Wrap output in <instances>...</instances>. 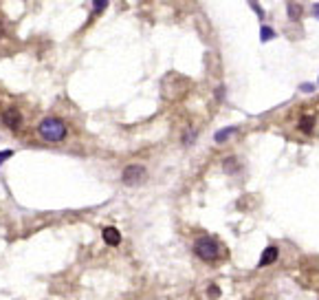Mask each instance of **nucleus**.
Masks as SVG:
<instances>
[{
    "label": "nucleus",
    "mask_w": 319,
    "mask_h": 300,
    "mask_svg": "<svg viewBox=\"0 0 319 300\" xmlns=\"http://www.w3.org/2000/svg\"><path fill=\"white\" fill-rule=\"evenodd\" d=\"M38 133L42 135V139H47L51 144H57L66 139L69 135V130H66V124L62 119H57V117H47L40 126H38Z\"/></svg>",
    "instance_id": "f257e3e1"
},
{
    "label": "nucleus",
    "mask_w": 319,
    "mask_h": 300,
    "mask_svg": "<svg viewBox=\"0 0 319 300\" xmlns=\"http://www.w3.org/2000/svg\"><path fill=\"white\" fill-rule=\"evenodd\" d=\"M3 124L9 130H20V126H22V115H20V111H16V108H5L3 111Z\"/></svg>",
    "instance_id": "20e7f679"
},
{
    "label": "nucleus",
    "mask_w": 319,
    "mask_h": 300,
    "mask_svg": "<svg viewBox=\"0 0 319 300\" xmlns=\"http://www.w3.org/2000/svg\"><path fill=\"white\" fill-rule=\"evenodd\" d=\"M101 236H103V241H106L108 245H113V247H117L121 243V234H119V230H117V228H103Z\"/></svg>",
    "instance_id": "423d86ee"
},
{
    "label": "nucleus",
    "mask_w": 319,
    "mask_h": 300,
    "mask_svg": "<svg viewBox=\"0 0 319 300\" xmlns=\"http://www.w3.org/2000/svg\"><path fill=\"white\" fill-rule=\"evenodd\" d=\"M302 91H304V93H310V91H313V86H310V84H304Z\"/></svg>",
    "instance_id": "4468645a"
},
{
    "label": "nucleus",
    "mask_w": 319,
    "mask_h": 300,
    "mask_svg": "<svg viewBox=\"0 0 319 300\" xmlns=\"http://www.w3.org/2000/svg\"><path fill=\"white\" fill-rule=\"evenodd\" d=\"M106 7H108V3H95V9H97V11L106 9Z\"/></svg>",
    "instance_id": "ddd939ff"
},
{
    "label": "nucleus",
    "mask_w": 319,
    "mask_h": 300,
    "mask_svg": "<svg viewBox=\"0 0 319 300\" xmlns=\"http://www.w3.org/2000/svg\"><path fill=\"white\" fill-rule=\"evenodd\" d=\"M9 157H13V150H3V152H0V164L7 162Z\"/></svg>",
    "instance_id": "f8f14e48"
},
{
    "label": "nucleus",
    "mask_w": 319,
    "mask_h": 300,
    "mask_svg": "<svg viewBox=\"0 0 319 300\" xmlns=\"http://www.w3.org/2000/svg\"><path fill=\"white\" fill-rule=\"evenodd\" d=\"M194 252L198 258H203V261H216L220 256V245H218V241L211 236H200L194 243Z\"/></svg>",
    "instance_id": "f03ea898"
},
{
    "label": "nucleus",
    "mask_w": 319,
    "mask_h": 300,
    "mask_svg": "<svg viewBox=\"0 0 319 300\" xmlns=\"http://www.w3.org/2000/svg\"><path fill=\"white\" fill-rule=\"evenodd\" d=\"M313 13H315V16L319 18V5H315V7H313Z\"/></svg>",
    "instance_id": "2eb2a0df"
},
{
    "label": "nucleus",
    "mask_w": 319,
    "mask_h": 300,
    "mask_svg": "<svg viewBox=\"0 0 319 300\" xmlns=\"http://www.w3.org/2000/svg\"><path fill=\"white\" fill-rule=\"evenodd\" d=\"M300 128L304 130V133H313V117H304Z\"/></svg>",
    "instance_id": "1a4fd4ad"
},
{
    "label": "nucleus",
    "mask_w": 319,
    "mask_h": 300,
    "mask_svg": "<svg viewBox=\"0 0 319 300\" xmlns=\"http://www.w3.org/2000/svg\"><path fill=\"white\" fill-rule=\"evenodd\" d=\"M143 177H145V168H143V166H139V164L128 166V168L123 170V174H121L123 184H128V186H137V184H141V181H143Z\"/></svg>",
    "instance_id": "7ed1b4c3"
},
{
    "label": "nucleus",
    "mask_w": 319,
    "mask_h": 300,
    "mask_svg": "<svg viewBox=\"0 0 319 300\" xmlns=\"http://www.w3.org/2000/svg\"><path fill=\"white\" fill-rule=\"evenodd\" d=\"M207 294H209L211 298H218V296H220V289L216 287V285H211V287H209V289H207Z\"/></svg>",
    "instance_id": "9b49d317"
},
{
    "label": "nucleus",
    "mask_w": 319,
    "mask_h": 300,
    "mask_svg": "<svg viewBox=\"0 0 319 300\" xmlns=\"http://www.w3.org/2000/svg\"><path fill=\"white\" fill-rule=\"evenodd\" d=\"M233 133H236V126L222 128V130H218V133H216V142H218V144H222V142H225V139H227V137H231Z\"/></svg>",
    "instance_id": "0eeeda50"
},
{
    "label": "nucleus",
    "mask_w": 319,
    "mask_h": 300,
    "mask_svg": "<svg viewBox=\"0 0 319 300\" xmlns=\"http://www.w3.org/2000/svg\"><path fill=\"white\" fill-rule=\"evenodd\" d=\"M273 35H275V31H273V29H271V27H262V29H260V40H262V42H266V40H271V38H273Z\"/></svg>",
    "instance_id": "6e6552de"
},
{
    "label": "nucleus",
    "mask_w": 319,
    "mask_h": 300,
    "mask_svg": "<svg viewBox=\"0 0 319 300\" xmlns=\"http://www.w3.org/2000/svg\"><path fill=\"white\" fill-rule=\"evenodd\" d=\"M288 13H291V18H293V20H297V16L302 13V7H297V5H288Z\"/></svg>",
    "instance_id": "9d476101"
},
{
    "label": "nucleus",
    "mask_w": 319,
    "mask_h": 300,
    "mask_svg": "<svg viewBox=\"0 0 319 300\" xmlns=\"http://www.w3.org/2000/svg\"><path fill=\"white\" fill-rule=\"evenodd\" d=\"M278 256H280L278 247L269 245V247H266V250L262 252V256H260V263H258V267H266V265H273V263L278 261Z\"/></svg>",
    "instance_id": "39448f33"
}]
</instances>
